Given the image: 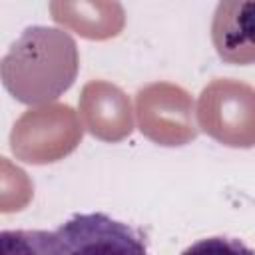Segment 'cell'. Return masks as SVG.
I'll return each instance as SVG.
<instances>
[{"label": "cell", "instance_id": "cell-1", "mask_svg": "<svg viewBox=\"0 0 255 255\" xmlns=\"http://www.w3.org/2000/svg\"><path fill=\"white\" fill-rule=\"evenodd\" d=\"M72 54H78L76 44L66 32L46 26L26 28L10 46L6 56L34 62V66L2 64L6 90L24 104H44L56 100L72 86L78 66H46V62L50 64Z\"/></svg>", "mask_w": 255, "mask_h": 255}, {"label": "cell", "instance_id": "cell-2", "mask_svg": "<svg viewBox=\"0 0 255 255\" xmlns=\"http://www.w3.org/2000/svg\"><path fill=\"white\" fill-rule=\"evenodd\" d=\"M56 255H147L143 237L102 211L76 213L54 229Z\"/></svg>", "mask_w": 255, "mask_h": 255}, {"label": "cell", "instance_id": "cell-5", "mask_svg": "<svg viewBox=\"0 0 255 255\" xmlns=\"http://www.w3.org/2000/svg\"><path fill=\"white\" fill-rule=\"evenodd\" d=\"M181 255H255V251L237 237L213 235L191 243Z\"/></svg>", "mask_w": 255, "mask_h": 255}, {"label": "cell", "instance_id": "cell-4", "mask_svg": "<svg viewBox=\"0 0 255 255\" xmlns=\"http://www.w3.org/2000/svg\"><path fill=\"white\" fill-rule=\"evenodd\" d=\"M0 255H56L54 231L4 229L0 233Z\"/></svg>", "mask_w": 255, "mask_h": 255}, {"label": "cell", "instance_id": "cell-3", "mask_svg": "<svg viewBox=\"0 0 255 255\" xmlns=\"http://www.w3.org/2000/svg\"><path fill=\"white\" fill-rule=\"evenodd\" d=\"M211 42L223 62L255 64V0L219 2L211 20Z\"/></svg>", "mask_w": 255, "mask_h": 255}]
</instances>
